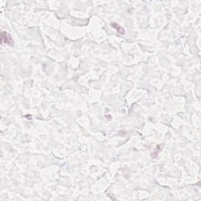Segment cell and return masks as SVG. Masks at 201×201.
<instances>
[{
  "label": "cell",
  "mask_w": 201,
  "mask_h": 201,
  "mask_svg": "<svg viewBox=\"0 0 201 201\" xmlns=\"http://www.w3.org/2000/svg\"><path fill=\"white\" fill-rule=\"evenodd\" d=\"M1 43L3 44H8L10 46H13V40L12 39L11 35L7 32H2L1 34Z\"/></svg>",
  "instance_id": "cell-1"
},
{
  "label": "cell",
  "mask_w": 201,
  "mask_h": 201,
  "mask_svg": "<svg viewBox=\"0 0 201 201\" xmlns=\"http://www.w3.org/2000/svg\"><path fill=\"white\" fill-rule=\"evenodd\" d=\"M110 25H111V27H112V28H115V29H116L117 32H118L119 33H120V34H122V35L125 33V30H124V28H122L121 26H119V24H116V23H115V22H114V23H111Z\"/></svg>",
  "instance_id": "cell-2"
}]
</instances>
